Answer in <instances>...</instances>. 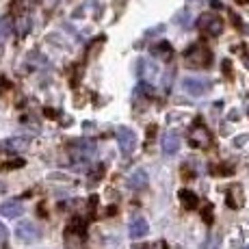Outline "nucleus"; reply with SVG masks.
Masks as SVG:
<instances>
[{"mask_svg": "<svg viewBox=\"0 0 249 249\" xmlns=\"http://www.w3.org/2000/svg\"><path fill=\"white\" fill-rule=\"evenodd\" d=\"M128 184H130V189H135V191L145 189L147 186V174L143 169H135V174L128 178Z\"/></svg>", "mask_w": 249, "mask_h": 249, "instance_id": "4468645a", "label": "nucleus"}, {"mask_svg": "<svg viewBox=\"0 0 249 249\" xmlns=\"http://www.w3.org/2000/svg\"><path fill=\"white\" fill-rule=\"evenodd\" d=\"M197 26H199V31L208 37H217V35H221V31H223L221 18H217L214 13H204V16L199 18Z\"/></svg>", "mask_w": 249, "mask_h": 249, "instance_id": "20e7f679", "label": "nucleus"}, {"mask_svg": "<svg viewBox=\"0 0 249 249\" xmlns=\"http://www.w3.org/2000/svg\"><path fill=\"white\" fill-rule=\"evenodd\" d=\"M9 33H11V24L9 20H4V18H0V41H4L9 37Z\"/></svg>", "mask_w": 249, "mask_h": 249, "instance_id": "f3484780", "label": "nucleus"}, {"mask_svg": "<svg viewBox=\"0 0 249 249\" xmlns=\"http://www.w3.org/2000/svg\"><path fill=\"white\" fill-rule=\"evenodd\" d=\"M152 54L154 56H162V59H169L171 56V46L167 44V41H160V44H156L152 48Z\"/></svg>", "mask_w": 249, "mask_h": 249, "instance_id": "dca6fc26", "label": "nucleus"}, {"mask_svg": "<svg viewBox=\"0 0 249 249\" xmlns=\"http://www.w3.org/2000/svg\"><path fill=\"white\" fill-rule=\"evenodd\" d=\"M178 150H180V137L176 132H167L162 137V154L174 156V154H178Z\"/></svg>", "mask_w": 249, "mask_h": 249, "instance_id": "9d476101", "label": "nucleus"}, {"mask_svg": "<svg viewBox=\"0 0 249 249\" xmlns=\"http://www.w3.org/2000/svg\"><path fill=\"white\" fill-rule=\"evenodd\" d=\"M147 232H150V226H147V221L143 217H135L130 221V228H128V234H130L132 241H139V238L147 236Z\"/></svg>", "mask_w": 249, "mask_h": 249, "instance_id": "6e6552de", "label": "nucleus"}, {"mask_svg": "<svg viewBox=\"0 0 249 249\" xmlns=\"http://www.w3.org/2000/svg\"><path fill=\"white\" fill-rule=\"evenodd\" d=\"M16 236H18V241L20 243H35V241H39L41 238V232H39V228H37L35 223L22 221L20 226L16 228Z\"/></svg>", "mask_w": 249, "mask_h": 249, "instance_id": "39448f33", "label": "nucleus"}, {"mask_svg": "<svg viewBox=\"0 0 249 249\" xmlns=\"http://www.w3.org/2000/svg\"><path fill=\"white\" fill-rule=\"evenodd\" d=\"M115 139H117V143H119V147H122V154L124 156H130L132 152H135V147H137V135L130 130V128L119 126L117 130H115Z\"/></svg>", "mask_w": 249, "mask_h": 249, "instance_id": "f03ea898", "label": "nucleus"}, {"mask_svg": "<svg viewBox=\"0 0 249 249\" xmlns=\"http://www.w3.org/2000/svg\"><path fill=\"white\" fill-rule=\"evenodd\" d=\"M93 150H95V143L93 141H89V139H78V141H74L71 143V154L76 156V159H87V156L93 154Z\"/></svg>", "mask_w": 249, "mask_h": 249, "instance_id": "0eeeda50", "label": "nucleus"}, {"mask_svg": "<svg viewBox=\"0 0 249 249\" xmlns=\"http://www.w3.org/2000/svg\"><path fill=\"white\" fill-rule=\"evenodd\" d=\"M182 89H184L189 95H193V98H199V95H204L206 91L210 89V80H206V78H184L182 80Z\"/></svg>", "mask_w": 249, "mask_h": 249, "instance_id": "423d86ee", "label": "nucleus"}, {"mask_svg": "<svg viewBox=\"0 0 249 249\" xmlns=\"http://www.w3.org/2000/svg\"><path fill=\"white\" fill-rule=\"evenodd\" d=\"M245 249H249V245H247V247H245Z\"/></svg>", "mask_w": 249, "mask_h": 249, "instance_id": "412c9836", "label": "nucleus"}, {"mask_svg": "<svg viewBox=\"0 0 249 249\" xmlns=\"http://www.w3.org/2000/svg\"><path fill=\"white\" fill-rule=\"evenodd\" d=\"M189 143L193 147H197V150H206V147L213 143V137H210V130L204 126V124H195L193 128H191L189 132Z\"/></svg>", "mask_w": 249, "mask_h": 249, "instance_id": "7ed1b4c3", "label": "nucleus"}, {"mask_svg": "<svg viewBox=\"0 0 249 249\" xmlns=\"http://www.w3.org/2000/svg\"><path fill=\"white\" fill-rule=\"evenodd\" d=\"M0 214L7 219H18L24 214V206L20 199H11V202H4L0 204Z\"/></svg>", "mask_w": 249, "mask_h": 249, "instance_id": "1a4fd4ad", "label": "nucleus"}, {"mask_svg": "<svg viewBox=\"0 0 249 249\" xmlns=\"http://www.w3.org/2000/svg\"><path fill=\"white\" fill-rule=\"evenodd\" d=\"M243 61H245V65H247V68H249V50L245 52V56H243Z\"/></svg>", "mask_w": 249, "mask_h": 249, "instance_id": "6ab92c4d", "label": "nucleus"}, {"mask_svg": "<svg viewBox=\"0 0 249 249\" xmlns=\"http://www.w3.org/2000/svg\"><path fill=\"white\" fill-rule=\"evenodd\" d=\"M0 191H2V184H0Z\"/></svg>", "mask_w": 249, "mask_h": 249, "instance_id": "aec40b11", "label": "nucleus"}, {"mask_svg": "<svg viewBox=\"0 0 249 249\" xmlns=\"http://www.w3.org/2000/svg\"><path fill=\"white\" fill-rule=\"evenodd\" d=\"M7 234H9V232H7V228H4L2 223H0V243H2L4 238H7Z\"/></svg>", "mask_w": 249, "mask_h": 249, "instance_id": "a211bd4d", "label": "nucleus"}, {"mask_svg": "<svg viewBox=\"0 0 249 249\" xmlns=\"http://www.w3.org/2000/svg\"><path fill=\"white\" fill-rule=\"evenodd\" d=\"M226 199L230 208H241L243 202H245V193H243V189L238 184H232L226 193Z\"/></svg>", "mask_w": 249, "mask_h": 249, "instance_id": "9b49d317", "label": "nucleus"}, {"mask_svg": "<svg viewBox=\"0 0 249 249\" xmlns=\"http://www.w3.org/2000/svg\"><path fill=\"white\" fill-rule=\"evenodd\" d=\"M137 70H139V78H141L143 83H147V80H154L156 78V71H159L154 63H150V61H145V59L139 61Z\"/></svg>", "mask_w": 249, "mask_h": 249, "instance_id": "f8f14e48", "label": "nucleus"}, {"mask_svg": "<svg viewBox=\"0 0 249 249\" xmlns=\"http://www.w3.org/2000/svg\"><path fill=\"white\" fill-rule=\"evenodd\" d=\"M180 199H182V204H184V208H197V195L193 193V191H189V189H182L180 191Z\"/></svg>", "mask_w": 249, "mask_h": 249, "instance_id": "2eb2a0df", "label": "nucleus"}, {"mask_svg": "<svg viewBox=\"0 0 249 249\" xmlns=\"http://www.w3.org/2000/svg\"><path fill=\"white\" fill-rule=\"evenodd\" d=\"M28 145H31V139H26V137H13L2 143V147H7L9 152H22V150H26Z\"/></svg>", "mask_w": 249, "mask_h": 249, "instance_id": "ddd939ff", "label": "nucleus"}, {"mask_svg": "<svg viewBox=\"0 0 249 249\" xmlns=\"http://www.w3.org/2000/svg\"><path fill=\"white\" fill-rule=\"evenodd\" d=\"M184 61L189 68H195V70H204L210 65L213 61V54H210L208 48H204L202 44H193L189 50L184 52Z\"/></svg>", "mask_w": 249, "mask_h": 249, "instance_id": "f257e3e1", "label": "nucleus"}]
</instances>
